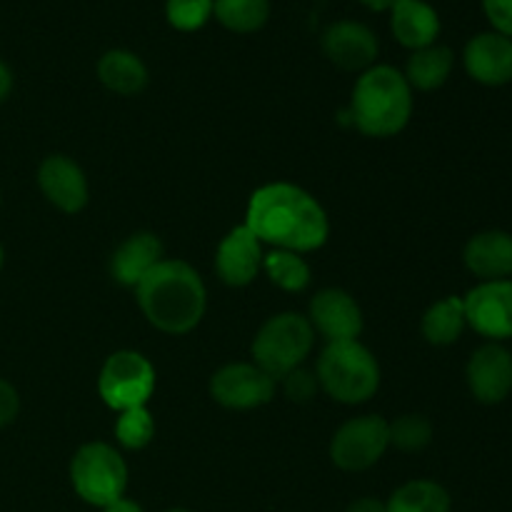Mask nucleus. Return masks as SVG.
Returning <instances> with one entry per match:
<instances>
[{"label":"nucleus","mask_w":512,"mask_h":512,"mask_svg":"<svg viewBox=\"0 0 512 512\" xmlns=\"http://www.w3.org/2000/svg\"><path fill=\"white\" fill-rule=\"evenodd\" d=\"M0 203H3V195H0Z\"/></svg>","instance_id":"4c0bfd02"},{"label":"nucleus","mask_w":512,"mask_h":512,"mask_svg":"<svg viewBox=\"0 0 512 512\" xmlns=\"http://www.w3.org/2000/svg\"><path fill=\"white\" fill-rule=\"evenodd\" d=\"M390 430V448L400 450V453H420L433 443V423L425 415L405 413L388 423Z\"/></svg>","instance_id":"a878e982"},{"label":"nucleus","mask_w":512,"mask_h":512,"mask_svg":"<svg viewBox=\"0 0 512 512\" xmlns=\"http://www.w3.org/2000/svg\"><path fill=\"white\" fill-rule=\"evenodd\" d=\"M468 328L488 338L490 343L512 338V278L488 280L463 298Z\"/></svg>","instance_id":"9b49d317"},{"label":"nucleus","mask_w":512,"mask_h":512,"mask_svg":"<svg viewBox=\"0 0 512 512\" xmlns=\"http://www.w3.org/2000/svg\"><path fill=\"white\" fill-rule=\"evenodd\" d=\"M263 273L275 288L285 293H303L313 283V268L305 255L290 250H268L263 260Z\"/></svg>","instance_id":"393cba45"},{"label":"nucleus","mask_w":512,"mask_h":512,"mask_svg":"<svg viewBox=\"0 0 512 512\" xmlns=\"http://www.w3.org/2000/svg\"><path fill=\"white\" fill-rule=\"evenodd\" d=\"M323 55L345 73H365L378 63L380 40L373 28L360 20H335L320 35Z\"/></svg>","instance_id":"9d476101"},{"label":"nucleus","mask_w":512,"mask_h":512,"mask_svg":"<svg viewBox=\"0 0 512 512\" xmlns=\"http://www.w3.org/2000/svg\"><path fill=\"white\" fill-rule=\"evenodd\" d=\"M275 380L255 363H228L210 375V398L228 410H255L275 398Z\"/></svg>","instance_id":"1a4fd4ad"},{"label":"nucleus","mask_w":512,"mask_h":512,"mask_svg":"<svg viewBox=\"0 0 512 512\" xmlns=\"http://www.w3.org/2000/svg\"><path fill=\"white\" fill-rule=\"evenodd\" d=\"M153 363L138 350H118L108 355L98 375V395L115 413L145 408L155 393Z\"/></svg>","instance_id":"0eeeda50"},{"label":"nucleus","mask_w":512,"mask_h":512,"mask_svg":"<svg viewBox=\"0 0 512 512\" xmlns=\"http://www.w3.org/2000/svg\"><path fill=\"white\" fill-rule=\"evenodd\" d=\"M265 245L245 225L230 230L215 250V273L228 288H248L263 273Z\"/></svg>","instance_id":"4468645a"},{"label":"nucleus","mask_w":512,"mask_h":512,"mask_svg":"<svg viewBox=\"0 0 512 512\" xmlns=\"http://www.w3.org/2000/svg\"><path fill=\"white\" fill-rule=\"evenodd\" d=\"M128 463L110 443H85L70 460V485L83 503L103 510L128 490Z\"/></svg>","instance_id":"423d86ee"},{"label":"nucleus","mask_w":512,"mask_h":512,"mask_svg":"<svg viewBox=\"0 0 512 512\" xmlns=\"http://www.w3.org/2000/svg\"><path fill=\"white\" fill-rule=\"evenodd\" d=\"M455 68V53L448 45H428L423 50H413L405 63V80L410 88L420 90V93H433V90L443 88L448 83L450 73Z\"/></svg>","instance_id":"412c9836"},{"label":"nucleus","mask_w":512,"mask_h":512,"mask_svg":"<svg viewBox=\"0 0 512 512\" xmlns=\"http://www.w3.org/2000/svg\"><path fill=\"white\" fill-rule=\"evenodd\" d=\"M215 0H165V20L178 33H198L213 20Z\"/></svg>","instance_id":"cd10ccee"},{"label":"nucleus","mask_w":512,"mask_h":512,"mask_svg":"<svg viewBox=\"0 0 512 512\" xmlns=\"http://www.w3.org/2000/svg\"><path fill=\"white\" fill-rule=\"evenodd\" d=\"M143 318L165 335H188L208 310V288L190 263L165 258L135 285Z\"/></svg>","instance_id":"f03ea898"},{"label":"nucleus","mask_w":512,"mask_h":512,"mask_svg":"<svg viewBox=\"0 0 512 512\" xmlns=\"http://www.w3.org/2000/svg\"><path fill=\"white\" fill-rule=\"evenodd\" d=\"M3 265H5V248L3 243H0V270H3Z\"/></svg>","instance_id":"c9c22d12"},{"label":"nucleus","mask_w":512,"mask_h":512,"mask_svg":"<svg viewBox=\"0 0 512 512\" xmlns=\"http://www.w3.org/2000/svg\"><path fill=\"white\" fill-rule=\"evenodd\" d=\"M308 320L325 343L358 340L365 328V318L358 300L343 288L318 290L308 305Z\"/></svg>","instance_id":"f8f14e48"},{"label":"nucleus","mask_w":512,"mask_h":512,"mask_svg":"<svg viewBox=\"0 0 512 512\" xmlns=\"http://www.w3.org/2000/svg\"><path fill=\"white\" fill-rule=\"evenodd\" d=\"M270 13V0H215L213 5V18L235 35H253L263 30Z\"/></svg>","instance_id":"b1692460"},{"label":"nucleus","mask_w":512,"mask_h":512,"mask_svg":"<svg viewBox=\"0 0 512 512\" xmlns=\"http://www.w3.org/2000/svg\"><path fill=\"white\" fill-rule=\"evenodd\" d=\"M465 328H468V320H465V305L460 295H448L433 303L420 320L423 338L435 348H448L458 343Z\"/></svg>","instance_id":"4be33fe9"},{"label":"nucleus","mask_w":512,"mask_h":512,"mask_svg":"<svg viewBox=\"0 0 512 512\" xmlns=\"http://www.w3.org/2000/svg\"><path fill=\"white\" fill-rule=\"evenodd\" d=\"M463 65L475 83L488 88L512 83V38L495 30L473 35L463 50Z\"/></svg>","instance_id":"dca6fc26"},{"label":"nucleus","mask_w":512,"mask_h":512,"mask_svg":"<svg viewBox=\"0 0 512 512\" xmlns=\"http://www.w3.org/2000/svg\"><path fill=\"white\" fill-rule=\"evenodd\" d=\"M245 228L270 250L308 255L330 238V218L313 193L295 183L260 185L245 208Z\"/></svg>","instance_id":"f257e3e1"},{"label":"nucleus","mask_w":512,"mask_h":512,"mask_svg":"<svg viewBox=\"0 0 512 512\" xmlns=\"http://www.w3.org/2000/svg\"><path fill=\"white\" fill-rule=\"evenodd\" d=\"M390 15V33L403 48L423 50L435 45L440 38V15L428 0H400L388 10Z\"/></svg>","instance_id":"a211bd4d"},{"label":"nucleus","mask_w":512,"mask_h":512,"mask_svg":"<svg viewBox=\"0 0 512 512\" xmlns=\"http://www.w3.org/2000/svg\"><path fill=\"white\" fill-rule=\"evenodd\" d=\"M345 512H388V505L378 498H358L348 505Z\"/></svg>","instance_id":"2f4dec72"},{"label":"nucleus","mask_w":512,"mask_h":512,"mask_svg":"<svg viewBox=\"0 0 512 512\" xmlns=\"http://www.w3.org/2000/svg\"><path fill=\"white\" fill-rule=\"evenodd\" d=\"M465 380L473 398L498 405L512 393V353L500 343H485L470 355Z\"/></svg>","instance_id":"2eb2a0df"},{"label":"nucleus","mask_w":512,"mask_h":512,"mask_svg":"<svg viewBox=\"0 0 512 512\" xmlns=\"http://www.w3.org/2000/svg\"><path fill=\"white\" fill-rule=\"evenodd\" d=\"M155 438V418L145 408H133L118 413L115 420V443L125 450H143L153 443Z\"/></svg>","instance_id":"bb28decb"},{"label":"nucleus","mask_w":512,"mask_h":512,"mask_svg":"<svg viewBox=\"0 0 512 512\" xmlns=\"http://www.w3.org/2000/svg\"><path fill=\"white\" fill-rule=\"evenodd\" d=\"M165 260V245L150 230H138V233L128 235L123 243L115 248L110 255V275L115 283L133 288L155 268V265Z\"/></svg>","instance_id":"f3484780"},{"label":"nucleus","mask_w":512,"mask_h":512,"mask_svg":"<svg viewBox=\"0 0 512 512\" xmlns=\"http://www.w3.org/2000/svg\"><path fill=\"white\" fill-rule=\"evenodd\" d=\"M165 512H193V510H185V508H170V510H165Z\"/></svg>","instance_id":"e433bc0d"},{"label":"nucleus","mask_w":512,"mask_h":512,"mask_svg":"<svg viewBox=\"0 0 512 512\" xmlns=\"http://www.w3.org/2000/svg\"><path fill=\"white\" fill-rule=\"evenodd\" d=\"M388 512H450L453 498L448 490L435 480H408L400 485L388 500Z\"/></svg>","instance_id":"5701e85b"},{"label":"nucleus","mask_w":512,"mask_h":512,"mask_svg":"<svg viewBox=\"0 0 512 512\" xmlns=\"http://www.w3.org/2000/svg\"><path fill=\"white\" fill-rule=\"evenodd\" d=\"M315 378L320 390L335 403L363 405L380 390V363L373 350L360 340L345 343H325L315 365Z\"/></svg>","instance_id":"20e7f679"},{"label":"nucleus","mask_w":512,"mask_h":512,"mask_svg":"<svg viewBox=\"0 0 512 512\" xmlns=\"http://www.w3.org/2000/svg\"><path fill=\"white\" fill-rule=\"evenodd\" d=\"M100 512H145V510H143V505L135 503L133 498L123 495V498H118V500H115V503L105 505V508L100 510Z\"/></svg>","instance_id":"72a5a7b5"},{"label":"nucleus","mask_w":512,"mask_h":512,"mask_svg":"<svg viewBox=\"0 0 512 512\" xmlns=\"http://www.w3.org/2000/svg\"><path fill=\"white\" fill-rule=\"evenodd\" d=\"M95 73L103 88L120 98H135L150 83V70L145 60L128 48L105 50L95 65Z\"/></svg>","instance_id":"aec40b11"},{"label":"nucleus","mask_w":512,"mask_h":512,"mask_svg":"<svg viewBox=\"0 0 512 512\" xmlns=\"http://www.w3.org/2000/svg\"><path fill=\"white\" fill-rule=\"evenodd\" d=\"M13 88H15L13 70H10V65L5 63V60H0V103H5V100L10 98Z\"/></svg>","instance_id":"473e14b6"},{"label":"nucleus","mask_w":512,"mask_h":512,"mask_svg":"<svg viewBox=\"0 0 512 512\" xmlns=\"http://www.w3.org/2000/svg\"><path fill=\"white\" fill-rule=\"evenodd\" d=\"M280 383H283L285 395H288L290 400H295V403H308V400H313L315 393L320 390L318 378H315V373L305 370V365L285 375Z\"/></svg>","instance_id":"c85d7f7f"},{"label":"nucleus","mask_w":512,"mask_h":512,"mask_svg":"<svg viewBox=\"0 0 512 512\" xmlns=\"http://www.w3.org/2000/svg\"><path fill=\"white\" fill-rule=\"evenodd\" d=\"M360 5H365L368 10H373V13H388L390 8H393L395 3H400V0H358Z\"/></svg>","instance_id":"f704fd0d"},{"label":"nucleus","mask_w":512,"mask_h":512,"mask_svg":"<svg viewBox=\"0 0 512 512\" xmlns=\"http://www.w3.org/2000/svg\"><path fill=\"white\" fill-rule=\"evenodd\" d=\"M20 415V393L10 380L0 378V428H8Z\"/></svg>","instance_id":"7c9ffc66"},{"label":"nucleus","mask_w":512,"mask_h":512,"mask_svg":"<svg viewBox=\"0 0 512 512\" xmlns=\"http://www.w3.org/2000/svg\"><path fill=\"white\" fill-rule=\"evenodd\" d=\"M463 263L480 283L512 278V235L505 230H483L463 248Z\"/></svg>","instance_id":"6ab92c4d"},{"label":"nucleus","mask_w":512,"mask_h":512,"mask_svg":"<svg viewBox=\"0 0 512 512\" xmlns=\"http://www.w3.org/2000/svg\"><path fill=\"white\" fill-rule=\"evenodd\" d=\"M390 450L388 420L383 415H360L340 425L330 440V460L343 473H365Z\"/></svg>","instance_id":"6e6552de"},{"label":"nucleus","mask_w":512,"mask_h":512,"mask_svg":"<svg viewBox=\"0 0 512 512\" xmlns=\"http://www.w3.org/2000/svg\"><path fill=\"white\" fill-rule=\"evenodd\" d=\"M315 348V330L308 315L285 310V313L270 315L260 330L255 333L250 355L260 370L270 375L275 383L293 370L303 368Z\"/></svg>","instance_id":"39448f33"},{"label":"nucleus","mask_w":512,"mask_h":512,"mask_svg":"<svg viewBox=\"0 0 512 512\" xmlns=\"http://www.w3.org/2000/svg\"><path fill=\"white\" fill-rule=\"evenodd\" d=\"M38 188L43 198L60 213L75 215L88 205L90 183L85 170L73 158L53 153L38 165Z\"/></svg>","instance_id":"ddd939ff"},{"label":"nucleus","mask_w":512,"mask_h":512,"mask_svg":"<svg viewBox=\"0 0 512 512\" xmlns=\"http://www.w3.org/2000/svg\"><path fill=\"white\" fill-rule=\"evenodd\" d=\"M483 13L495 33L512 38V0H483Z\"/></svg>","instance_id":"c756f323"},{"label":"nucleus","mask_w":512,"mask_h":512,"mask_svg":"<svg viewBox=\"0 0 512 512\" xmlns=\"http://www.w3.org/2000/svg\"><path fill=\"white\" fill-rule=\"evenodd\" d=\"M415 90L403 70L375 63L358 75L350 98V120L368 138H395L408 128L415 108Z\"/></svg>","instance_id":"7ed1b4c3"}]
</instances>
